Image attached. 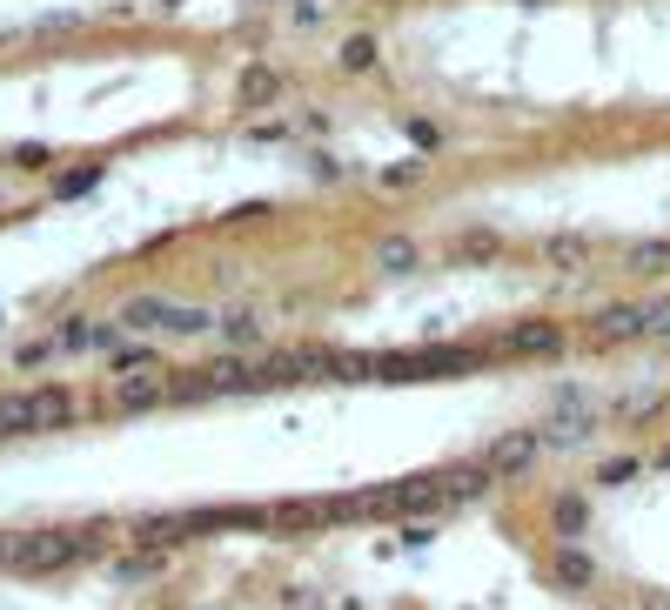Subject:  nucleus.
Listing matches in <instances>:
<instances>
[{
	"label": "nucleus",
	"mask_w": 670,
	"mask_h": 610,
	"mask_svg": "<svg viewBox=\"0 0 670 610\" xmlns=\"http://www.w3.org/2000/svg\"><path fill=\"white\" fill-rule=\"evenodd\" d=\"M121 329H134V336H208L215 316L188 309V302H168V295H134L121 309Z\"/></svg>",
	"instance_id": "1"
},
{
	"label": "nucleus",
	"mask_w": 670,
	"mask_h": 610,
	"mask_svg": "<svg viewBox=\"0 0 670 610\" xmlns=\"http://www.w3.org/2000/svg\"><path fill=\"white\" fill-rule=\"evenodd\" d=\"M61 423H74V389L61 383L0 396V430H61Z\"/></svg>",
	"instance_id": "2"
},
{
	"label": "nucleus",
	"mask_w": 670,
	"mask_h": 610,
	"mask_svg": "<svg viewBox=\"0 0 670 610\" xmlns=\"http://www.w3.org/2000/svg\"><path fill=\"white\" fill-rule=\"evenodd\" d=\"M88 550H94V537L34 530V537H14V543H7V564H14V570H61V564H81Z\"/></svg>",
	"instance_id": "3"
},
{
	"label": "nucleus",
	"mask_w": 670,
	"mask_h": 610,
	"mask_svg": "<svg viewBox=\"0 0 670 610\" xmlns=\"http://www.w3.org/2000/svg\"><path fill=\"white\" fill-rule=\"evenodd\" d=\"M275 94H282V74L275 68H248L242 74V101L248 108H262V101H275Z\"/></svg>",
	"instance_id": "4"
},
{
	"label": "nucleus",
	"mask_w": 670,
	"mask_h": 610,
	"mask_svg": "<svg viewBox=\"0 0 670 610\" xmlns=\"http://www.w3.org/2000/svg\"><path fill=\"white\" fill-rule=\"evenodd\" d=\"M597 329H603V336H644V329H650V309H603Z\"/></svg>",
	"instance_id": "5"
},
{
	"label": "nucleus",
	"mask_w": 670,
	"mask_h": 610,
	"mask_svg": "<svg viewBox=\"0 0 670 610\" xmlns=\"http://www.w3.org/2000/svg\"><path fill=\"white\" fill-rule=\"evenodd\" d=\"M342 68L369 74V68H376V41H369V34H349V41H342Z\"/></svg>",
	"instance_id": "6"
},
{
	"label": "nucleus",
	"mask_w": 670,
	"mask_h": 610,
	"mask_svg": "<svg viewBox=\"0 0 670 610\" xmlns=\"http://www.w3.org/2000/svg\"><path fill=\"white\" fill-rule=\"evenodd\" d=\"M630 269H644V275L670 269V242H637V249H630Z\"/></svg>",
	"instance_id": "7"
},
{
	"label": "nucleus",
	"mask_w": 670,
	"mask_h": 610,
	"mask_svg": "<svg viewBox=\"0 0 670 610\" xmlns=\"http://www.w3.org/2000/svg\"><path fill=\"white\" fill-rule=\"evenodd\" d=\"M550 342H557V329H550V322H530V329L510 336V349H550Z\"/></svg>",
	"instance_id": "8"
},
{
	"label": "nucleus",
	"mask_w": 670,
	"mask_h": 610,
	"mask_svg": "<svg viewBox=\"0 0 670 610\" xmlns=\"http://www.w3.org/2000/svg\"><path fill=\"white\" fill-rule=\"evenodd\" d=\"M382 262H389V269H409V262H416V242H382Z\"/></svg>",
	"instance_id": "9"
},
{
	"label": "nucleus",
	"mask_w": 670,
	"mask_h": 610,
	"mask_svg": "<svg viewBox=\"0 0 670 610\" xmlns=\"http://www.w3.org/2000/svg\"><path fill=\"white\" fill-rule=\"evenodd\" d=\"M54 349H61V342H27V349H21V356H14V362H21V369H34V362H47V356H54Z\"/></svg>",
	"instance_id": "10"
},
{
	"label": "nucleus",
	"mask_w": 670,
	"mask_h": 610,
	"mask_svg": "<svg viewBox=\"0 0 670 610\" xmlns=\"http://www.w3.org/2000/svg\"><path fill=\"white\" fill-rule=\"evenodd\" d=\"M496 456H503V463H523V456H530V436H510V443H503Z\"/></svg>",
	"instance_id": "11"
},
{
	"label": "nucleus",
	"mask_w": 670,
	"mask_h": 610,
	"mask_svg": "<svg viewBox=\"0 0 670 610\" xmlns=\"http://www.w3.org/2000/svg\"><path fill=\"white\" fill-rule=\"evenodd\" d=\"M14 161H21V168H41L47 148H41V141H27V148H14Z\"/></svg>",
	"instance_id": "12"
},
{
	"label": "nucleus",
	"mask_w": 670,
	"mask_h": 610,
	"mask_svg": "<svg viewBox=\"0 0 670 610\" xmlns=\"http://www.w3.org/2000/svg\"><path fill=\"white\" fill-rule=\"evenodd\" d=\"M0 564H7V543H0Z\"/></svg>",
	"instance_id": "13"
}]
</instances>
